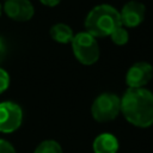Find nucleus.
<instances>
[{"label":"nucleus","instance_id":"obj_9","mask_svg":"<svg viewBox=\"0 0 153 153\" xmlns=\"http://www.w3.org/2000/svg\"><path fill=\"white\" fill-rule=\"evenodd\" d=\"M93 151L94 153H117L118 141L112 134L103 133L94 139Z\"/></svg>","mask_w":153,"mask_h":153},{"label":"nucleus","instance_id":"obj_17","mask_svg":"<svg viewBox=\"0 0 153 153\" xmlns=\"http://www.w3.org/2000/svg\"><path fill=\"white\" fill-rule=\"evenodd\" d=\"M1 12H2V6H1V4H0V16H1Z\"/></svg>","mask_w":153,"mask_h":153},{"label":"nucleus","instance_id":"obj_10","mask_svg":"<svg viewBox=\"0 0 153 153\" xmlns=\"http://www.w3.org/2000/svg\"><path fill=\"white\" fill-rule=\"evenodd\" d=\"M50 36L54 41H56L57 43H69L72 42L74 33L71 26H68L67 24L63 23H57L54 26L50 27Z\"/></svg>","mask_w":153,"mask_h":153},{"label":"nucleus","instance_id":"obj_4","mask_svg":"<svg viewBox=\"0 0 153 153\" xmlns=\"http://www.w3.org/2000/svg\"><path fill=\"white\" fill-rule=\"evenodd\" d=\"M121 111V99L110 92L99 94L92 106L91 114L97 122H109L117 117Z\"/></svg>","mask_w":153,"mask_h":153},{"label":"nucleus","instance_id":"obj_3","mask_svg":"<svg viewBox=\"0 0 153 153\" xmlns=\"http://www.w3.org/2000/svg\"><path fill=\"white\" fill-rule=\"evenodd\" d=\"M72 47L75 57L82 65H93L99 59L100 51L96 37H93L91 33L86 31L74 35L72 39Z\"/></svg>","mask_w":153,"mask_h":153},{"label":"nucleus","instance_id":"obj_2","mask_svg":"<svg viewBox=\"0 0 153 153\" xmlns=\"http://www.w3.org/2000/svg\"><path fill=\"white\" fill-rule=\"evenodd\" d=\"M120 25H122L120 12L108 4L93 7L85 19L86 32L91 33L93 37L110 36L111 32Z\"/></svg>","mask_w":153,"mask_h":153},{"label":"nucleus","instance_id":"obj_1","mask_svg":"<svg viewBox=\"0 0 153 153\" xmlns=\"http://www.w3.org/2000/svg\"><path fill=\"white\" fill-rule=\"evenodd\" d=\"M121 111L126 120L141 128L153 124V93L147 88H128L121 98Z\"/></svg>","mask_w":153,"mask_h":153},{"label":"nucleus","instance_id":"obj_6","mask_svg":"<svg viewBox=\"0 0 153 153\" xmlns=\"http://www.w3.org/2000/svg\"><path fill=\"white\" fill-rule=\"evenodd\" d=\"M153 76V67L148 62H136L127 72L126 82L129 88L143 87Z\"/></svg>","mask_w":153,"mask_h":153},{"label":"nucleus","instance_id":"obj_7","mask_svg":"<svg viewBox=\"0 0 153 153\" xmlns=\"http://www.w3.org/2000/svg\"><path fill=\"white\" fill-rule=\"evenodd\" d=\"M145 12H146V8L142 2L131 0L127 2L120 12L121 24L127 27L139 26L145 18Z\"/></svg>","mask_w":153,"mask_h":153},{"label":"nucleus","instance_id":"obj_13","mask_svg":"<svg viewBox=\"0 0 153 153\" xmlns=\"http://www.w3.org/2000/svg\"><path fill=\"white\" fill-rule=\"evenodd\" d=\"M8 85H10V75L5 69L0 68V94L7 90Z\"/></svg>","mask_w":153,"mask_h":153},{"label":"nucleus","instance_id":"obj_11","mask_svg":"<svg viewBox=\"0 0 153 153\" xmlns=\"http://www.w3.org/2000/svg\"><path fill=\"white\" fill-rule=\"evenodd\" d=\"M33 153H62V148L57 141L45 140L36 147Z\"/></svg>","mask_w":153,"mask_h":153},{"label":"nucleus","instance_id":"obj_15","mask_svg":"<svg viewBox=\"0 0 153 153\" xmlns=\"http://www.w3.org/2000/svg\"><path fill=\"white\" fill-rule=\"evenodd\" d=\"M5 56H6V43L4 38L0 36V62L5 59Z\"/></svg>","mask_w":153,"mask_h":153},{"label":"nucleus","instance_id":"obj_8","mask_svg":"<svg viewBox=\"0 0 153 153\" xmlns=\"http://www.w3.org/2000/svg\"><path fill=\"white\" fill-rule=\"evenodd\" d=\"M4 10L7 17L17 22L30 20L35 13V8L29 0H6Z\"/></svg>","mask_w":153,"mask_h":153},{"label":"nucleus","instance_id":"obj_16","mask_svg":"<svg viewBox=\"0 0 153 153\" xmlns=\"http://www.w3.org/2000/svg\"><path fill=\"white\" fill-rule=\"evenodd\" d=\"M43 5H45V6H49V7H54V6H56V5H59V2L61 1V0H39Z\"/></svg>","mask_w":153,"mask_h":153},{"label":"nucleus","instance_id":"obj_5","mask_svg":"<svg viewBox=\"0 0 153 153\" xmlns=\"http://www.w3.org/2000/svg\"><path fill=\"white\" fill-rule=\"evenodd\" d=\"M23 122V110L13 102L0 103V131L13 133Z\"/></svg>","mask_w":153,"mask_h":153},{"label":"nucleus","instance_id":"obj_12","mask_svg":"<svg viewBox=\"0 0 153 153\" xmlns=\"http://www.w3.org/2000/svg\"><path fill=\"white\" fill-rule=\"evenodd\" d=\"M111 39L116 45H124L128 39H129V35L127 29L123 25H120L118 27H116L112 32H111Z\"/></svg>","mask_w":153,"mask_h":153},{"label":"nucleus","instance_id":"obj_14","mask_svg":"<svg viewBox=\"0 0 153 153\" xmlns=\"http://www.w3.org/2000/svg\"><path fill=\"white\" fill-rule=\"evenodd\" d=\"M0 153H16V149L8 141L0 139Z\"/></svg>","mask_w":153,"mask_h":153}]
</instances>
